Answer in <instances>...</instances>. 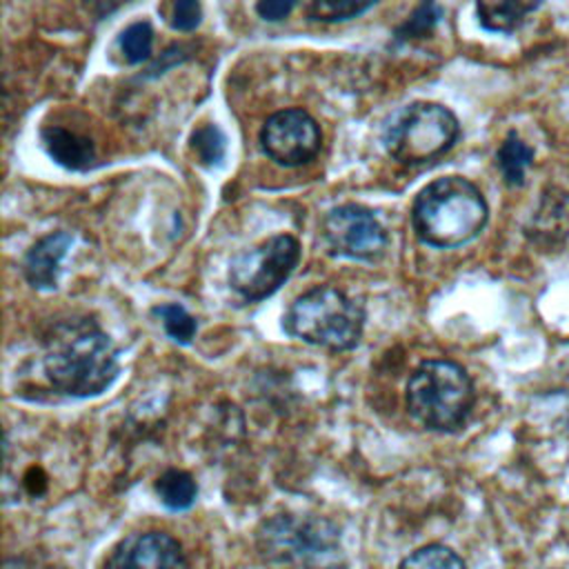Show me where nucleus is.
I'll list each match as a JSON object with an SVG mask.
<instances>
[{"label": "nucleus", "instance_id": "nucleus-1", "mask_svg": "<svg viewBox=\"0 0 569 569\" xmlns=\"http://www.w3.org/2000/svg\"><path fill=\"white\" fill-rule=\"evenodd\" d=\"M42 369L64 396L89 398L102 393L118 376V347L89 318H67L44 336Z\"/></svg>", "mask_w": 569, "mask_h": 569}, {"label": "nucleus", "instance_id": "nucleus-2", "mask_svg": "<svg viewBox=\"0 0 569 569\" xmlns=\"http://www.w3.org/2000/svg\"><path fill=\"white\" fill-rule=\"evenodd\" d=\"M489 207L480 189L462 176H442L418 191L411 227L420 242L438 249L473 240L487 224Z\"/></svg>", "mask_w": 569, "mask_h": 569}, {"label": "nucleus", "instance_id": "nucleus-3", "mask_svg": "<svg viewBox=\"0 0 569 569\" xmlns=\"http://www.w3.org/2000/svg\"><path fill=\"white\" fill-rule=\"evenodd\" d=\"M362 327L365 307L331 284L298 296L282 318V329L291 338L331 351L353 349L362 338Z\"/></svg>", "mask_w": 569, "mask_h": 569}, {"label": "nucleus", "instance_id": "nucleus-4", "mask_svg": "<svg viewBox=\"0 0 569 569\" xmlns=\"http://www.w3.org/2000/svg\"><path fill=\"white\" fill-rule=\"evenodd\" d=\"M473 400L471 378L453 360H422L407 382V409L431 431L460 429L471 413Z\"/></svg>", "mask_w": 569, "mask_h": 569}, {"label": "nucleus", "instance_id": "nucleus-5", "mask_svg": "<svg viewBox=\"0 0 569 569\" xmlns=\"http://www.w3.org/2000/svg\"><path fill=\"white\" fill-rule=\"evenodd\" d=\"M258 547L269 562L287 569H333L342 553L333 522L291 513L264 520Z\"/></svg>", "mask_w": 569, "mask_h": 569}, {"label": "nucleus", "instance_id": "nucleus-6", "mask_svg": "<svg viewBox=\"0 0 569 569\" xmlns=\"http://www.w3.org/2000/svg\"><path fill=\"white\" fill-rule=\"evenodd\" d=\"M458 136L460 124L451 109L416 100L391 116L382 131V144L400 164H425L445 156Z\"/></svg>", "mask_w": 569, "mask_h": 569}, {"label": "nucleus", "instance_id": "nucleus-7", "mask_svg": "<svg viewBox=\"0 0 569 569\" xmlns=\"http://www.w3.org/2000/svg\"><path fill=\"white\" fill-rule=\"evenodd\" d=\"M298 260L300 242L293 236H271L233 256L229 264V287L244 302H260L284 284Z\"/></svg>", "mask_w": 569, "mask_h": 569}, {"label": "nucleus", "instance_id": "nucleus-8", "mask_svg": "<svg viewBox=\"0 0 569 569\" xmlns=\"http://www.w3.org/2000/svg\"><path fill=\"white\" fill-rule=\"evenodd\" d=\"M322 242L329 256L351 260H376L387 249V231L371 209L340 204L322 218Z\"/></svg>", "mask_w": 569, "mask_h": 569}, {"label": "nucleus", "instance_id": "nucleus-9", "mask_svg": "<svg viewBox=\"0 0 569 569\" xmlns=\"http://www.w3.org/2000/svg\"><path fill=\"white\" fill-rule=\"evenodd\" d=\"M262 151L282 167H300L316 158L322 133L313 116L300 107L276 111L260 129Z\"/></svg>", "mask_w": 569, "mask_h": 569}, {"label": "nucleus", "instance_id": "nucleus-10", "mask_svg": "<svg viewBox=\"0 0 569 569\" xmlns=\"http://www.w3.org/2000/svg\"><path fill=\"white\" fill-rule=\"evenodd\" d=\"M182 547L164 531H144L124 538L102 569H180Z\"/></svg>", "mask_w": 569, "mask_h": 569}, {"label": "nucleus", "instance_id": "nucleus-11", "mask_svg": "<svg viewBox=\"0 0 569 569\" xmlns=\"http://www.w3.org/2000/svg\"><path fill=\"white\" fill-rule=\"evenodd\" d=\"M525 233L540 249H562L569 242V191L560 187L545 189L527 220Z\"/></svg>", "mask_w": 569, "mask_h": 569}, {"label": "nucleus", "instance_id": "nucleus-12", "mask_svg": "<svg viewBox=\"0 0 569 569\" xmlns=\"http://www.w3.org/2000/svg\"><path fill=\"white\" fill-rule=\"evenodd\" d=\"M69 231H53L40 238L22 258V276L33 289H56L62 258L71 244Z\"/></svg>", "mask_w": 569, "mask_h": 569}, {"label": "nucleus", "instance_id": "nucleus-13", "mask_svg": "<svg viewBox=\"0 0 569 569\" xmlns=\"http://www.w3.org/2000/svg\"><path fill=\"white\" fill-rule=\"evenodd\" d=\"M42 138V147L47 149V153L62 167L67 169H89L96 160V149L93 142L84 136H78L76 131H69L64 127L51 124V127H42L40 131Z\"/></svg>", "mask_w": 569, "mask_h": 569}, {"label": "nucleus", "instance_id": "nucleus-14", "mask_svg": "<svg viewBox=\"0 0 569 569\" xmlns=\"http://www.w3.org/2000/svg\"><path fill=\"white\" fill-rule=\"evenodd\" d=\"M538 7H540L538 2H522V0H482L476 4V16L482 29L496 31V33H511Z\"/></svg>", "mask_w": 569, "mask_h": 569}, {"label": "nucleus", "instance_id": "nucleus-15", "mask_svg": "<svg viewBox=\"0 0 569 569\" xmlns=\"http://www.w3.org/2000/svg\"><path fill=\"white\" fill-rule=\"evenodd\" d=\"M496 164L502 173V180L511 187H518L525 182V176L533 164V149L516 131H511L498 147Z\"/></svg>", "mask_w": 569, "mask_h": 569}, {"label": "nucleus", "instance_id": "nucleus-16", "mask_svg": "<svg viewBox=\"0 0 569 569\" xmlns=\"http://www.w3.org/2000/svg\"><path fill=\"white\" fill-rule=\"evenodd\" d=\"M156 493L167 509L184 511L196 502L198 485L191 473H187L182 469H167L156 480Z\"/></svg>", "mask_w": 569, "mask_h": 569}, {"label": "nucleus", "instance_id": "nucleus-17", "mask_svg": "<svg viewBox=\"0 0 569 569\" xmlns=\"http://www.w3.org/2000/svg\"><path fill=\"white\" fill-rule=\"evenodd\" d=\"M189 147L196 153L198 162L204 167H218L227 153V138L218 124L204 122L191 131Z\"/></svg>", "mask_w": 569, "mask_h": 569}, {"label": "nucleus", "instance_id": "nucleus-18", "mask_svg": "<svg viewBox=\"0 0 569 569\" xmlns=\"http://www.w3.org/2000/svg\"><path fill=\"white\" fill-rule=\"evenodd\" d=\"M398 569H467V565L453 549L433 542L409 553Z\"/></svg>", "mask_w": 569, "mask_h": 569}, {"label": "nucleus", "instance_id": "nucleus-19", "mask_svg": "<svg viewBox=\"0 0 569 569\" xmlns=\"http://www.w3.org/2000/svg\"><path fill=\"white\" fill-rule=\"evenodd\" d=\"M376 2H358V0H316L305 7V13L313 22H345L358 18L373 9Z\"/></svg>", "mask_w": 569, "mask_h": 569}, {"label": "nucleus", "instance_id": "nucleus-20", "mask_svg": "<svg viewBox=\"0 0 569 569\" xmlns=\"http://www.w3.org/2000/svg\"><path fill=\"white\" fill-rule=\"evenodd\" d=\"M118 47L120 53L129 64H140L151 58V47H153V29L147 20L129 24L120 36H118Z\"/></svg>", "mask_w": 569, "mask_h": 569}, {"label": "nucleus", "instance_id": "nucleus-21", "mask_svg": "<svg viewBox=\"0 0 569 569\" xmlns=\"http://www.w3.org/2000/svg\"><path fill=\"white\" fill-rule=\"evenodd\" d=\"M153 316L160 318V322L171 340H176L180 345H189L193 340L198 322L182 305H178V302L160 305L153 309Z\"/></svg>", "mask_w": 569, "mask_h": 569}, {"label": "nucleus", "instance_id": "nucleus-22", "mask_svg": "<svg viewBox=\"0 0 569 569\" xmlns=\"http://www.w3.org/2000/svg\"><path fill=\"white\" fill-rule=\"evenodd\" d=\"M440 18H442V7L440 4H436V2L418 4L413 9V13L396 29L393 38H396V42H409V40L425 38L427 33L433 31V27L438 24Z\"/></svg>", "mask_w": 569, "mask_h": 569}, {"label": "nucleus", "instance_id": "nucleus-23", "mask_svg": "<svg viewBox=\"0 0 569 569\" xmlns=\"http://www.w3.org/2000/svg\"><path fill=\"white\" fill-rule=\"evenodd\" d=\"M200 18H202V7L200 2L196 0H182V2H176L173 9H171V16H169V24L176 29V31H191L200 24Z\"/></svg>", "mask_w": 569, "mask_h": 569}, {"label": "nucleus", "instance_id": "nucleus-24", "mask_svg": "<svg viewBox=\"0 0 569 569\" xmlns=\"http://www.w3.org/2000/svg\"><path fill=\"white\" fill-rule=\"evenodd\" d=\"M293 7H296V2H291V0H267V2L256 4V13L262 20L278 22V20H284Z\"/></svg>", "mask_w": 569, "mask_h": 569}]
</instances>
